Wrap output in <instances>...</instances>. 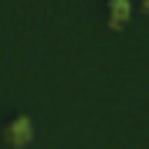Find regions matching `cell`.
Masks as SVG:
<instances>
[{"label": "cell", "mask_w": 149, "mask_h": 149, "mask_svg": "<svg viewBox=\"0 0 149 149\" xmlns=\"http://www.w3.org/2000/svg\"><path fill=\"white\" fill-rule=\"evenodd\" d=\"M109 9H112V16L116 21H126V16L130 14V2L128 0H112Z\"/></svg>", "instance_id": "cell-1"}]
</instances>
